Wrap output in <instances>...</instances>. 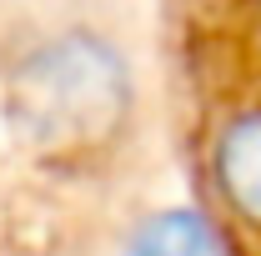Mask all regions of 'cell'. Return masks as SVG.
<instances>
[{
	"instance_id": "cell-1",
	"label": "cell",
	"mask_w": 261,
	"mask_h": 256,
	"mask_svg": "<svg viewBox=\"0 0 261 256\" xmlns=\"http://www.w3.org/2000/svg\"><path fill=\"white\" fill-rule=\"evenodd\" d=\"M130 111V75L96 35H61L10 75V116L45 151H86L116 136Z\"/></svg>"
},
{
	"instance_id": "cell-2",
	"label": "cell",
	"mask_w": 261,
	"mask_h": 256,
	"mask_svg": "<svg viewBox=\"0 0 261 256\" xmlns=\"http://www.w3.org/2000/svg\"><path fill=\"white\" fill-rule=\"evenodd\" d=\"M211 171H216L221 201H226L251 231H261V111L236 116V121L216 136Z\"/></svg>"
},
{
	"instance_id": "cell-3",
	"label": "cell",
	"mask_w": 261,
	"mask_h": 256,
	"mask_svg": "<svg viewBox=\"0 0 261 256\" xmlns=\"http://www.w3.org/2000/svg\"><path fill=\"white\" fill-rule=\"evenodd\" d=\"M126 256H211V231L196 211H161L130 236Z\"/></svg>"
}]
</instances>
